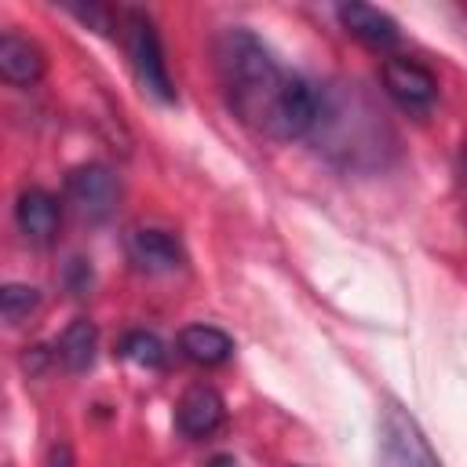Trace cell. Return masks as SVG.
I'll list each match as a JSON object with an SVG mask.
<instances>
[{
  "label": "cell",
  "mask_w": 467,
  "mask_h": 467,
  "mask_svg": "<svg viewBox=\"0 0 467 467\" xmlns=\"http://www.w3.org/2000/svg\"><path fill=\"white\" fill-rule=\"evenodd\" d=\"M379 80H383V91L409 113H427L438 99V80L434 73L416 62V58H405V55H394L383 62L379 69Z\"/></svg>",
  "instance_id": "cell-5"
},
{
  "label": "cell",
  "mask_w": 467,
  "mask_h": 467,
  "mask_svg": "<svg viewBox=\"0 0 467 467\" xmlns=\"http://www.w3.org/2000/svg\"><path fill=\"white\" fill-rule=\"evenodd\" d=\"M463 186H467V150H463Z\"/></svg>",
  "instance_id": "cell-19"
},
{
  "label": "cell",
  "mask_w": 467,
  "mask_h": 467,
  "mask_svg": "<svg viewBox=\"0 0 467 467\" xmlns=\"http://www.w3.org/2000/svg\"><path fill=\"white\" fill-rule=\"evenodd\" d=\"M0 77L15 88L36 84L44 77V51L18 33H4L0 36Z\"/></svg>",
  "instance_id": "cell-10"
},
{
  "label": "cell",
  "mask_w": 467,
  "mask_h": 467,
  "mask_svg": "<svg viewBox=\"0 0 467 467\" xmlns=\"http://www.w3.org/2000/svg\"><path fill=\"white\" fill-rule=\"evenodd\" d=\"M120 358L131 361V365H139V368H161L168 361V350H164V343L153 332L135 328V332H128L120 339Z\"/></svg>",
  "instance_id": "cell-13"
},
{
  "label": "cell",
  "mask_w": 467,
  "mask_h": 467,
  "mask_svg": "<svg viewBox=\"0 0 467 467\" xmlns=\"http://www.w3.org/2000/svg\"><path fill=\"white\" fill-rule=\"evenodd\" d=\"M95 350H99V328L88 321V317H73L66 325V332L58 336L55 343V354L62 361L66 372H88L95 365Z\"/></svg>",
  "instance_id": "cell-12"
},
{
  "label": "cell",
  "mask_w": 467,
  "mask_h": 467,
  "mask_svg": "<svg viewBox=\"0 0 467 467\" xmlns=\"http://www.w3.org/2000/svg\"><path fill=\"white\" fill-rule=\"evenodd\" d=\"M208 467H241V463H237L234 456H212V460H208Z\"/></svg>",
  "instance_id": "cell-18"
},
{
  "label": "cell",
  "mask_w": 467,
  "mask_h": 467,
  "mask_svg": "<svg viewBox=\"0 0 467 467\" xmlns=\"http://www.w3.org/2000/svg\"><path fill=\"white\" fill-rule=\"evenodd\" d=\"M44 467H73V449L66 441H55L44 456Z\"/></svg>",
  "instance_id": "cell-17"
},
{
  "label": "cell",
  "mask_w": 467,
  "mask_h": 467,
  "mask_svg": "<svg viewBox=\"0 0 467 467\" xmlns=\"http://www.w3.org/2000/svg\"><path fill=\"white\" fill-rule=\"evenodd\" d=\"M62 193H66V204L88 219V223H102L113 215L117 208V197H120V186H117V175L106 168V164H77L66 182H62Z\"/></svg>",
  "instance_id": "cell-4"
},
{
  "label": "cell",
  "mask_w": 467,
  "mask_h": 467,
  "mask_svg": "<svg viewBox=\"0 0 467 467\" xmlns=\"http://www.w3.org/2000/svg\"><path fill=\"white\" fill-rule=\"evenodd\" d=\"M223 420H226V405H223L219 390L208 387V383H193L175 405V427L190 441H201V438L215 434L223 427Z\"/></svg>",
  "instance_id": "cell-6"
},
{
  "label": "cell",
  "mask_w": 467,
  "mask_h": 467,
  "mask_svg": "<svg viewBox=\"0 0 467 467\" xmlns=\"http://www.w3.org/2000/svg\"><path fill=\"white\" fill-rule=\"evenodd\" d=\"M120 36H124L128 62H131L135 80L142 84V91L153 95L157 102H175V84H171V73H168L164 47H161L153 18L146 11H139V7L124 11L120 15Z\"/></svg>",
  "instance_id": "cell-2"
},
{
  "label": "cell",
  "mask_w": 467,
  "mask_h": 467,
  "mask_svg": "<svg viewBox=\"0 0 467 467\" xmlns=\"http://www.w3.org/2000/svg\"><path fill=\"white\" fill-rule=\"evenodd\" d=\"M62 281H66V288H69L73 296H84V292L91 288V266H88L84 259H69Z\"/></svg>",
  "instance_id": "cell-15"
},
{
  "label": "cell",
  "mask_w": 467,
  "mask_h": 467,
  "mask_svg": "<svg viewBox=\"0 0 467 467\" xmlns=\"http://www.w3.org/2000/svg\"><path fill=\"white\" fill-rule=\"evenodd\" d=\"M336 18L350 36H358L368 47H394L398 44V22L372 4H339Z\"/></svg>",
  "instance_id": "cell-9"
},
{
  "label": "cell",
  "mask_w": 467,
  "mask_h": 467,
  "mask_svg": "<svg viewBox=\"0 0 467 467\" xmlns=\"http://www.w3.org/2000/svg\"><path fill=\"white\" fill-rule=\"evenodd\" d=\"M379 467H441L420 423L394 401L379 420Z\"/></svg>",
  "instance_id": "cell-3"
},
{
  "label": "cell",
  "mask_w": 467,
  "mask_h": 467,
  "mask_svg": "<svg viewBox=\"0 0 467 467\" xmlns=\"http://www.w3.org/2000/svg\"><path fill=\"white\" fill-rule=\"evenodd\" d=\"M128 259L142 270V274H171L186 263V252L179 244V237H171L168 230L157 226H139L128 234Z\"/></svg>",
  "instance_id": "cell-7"
},
{
  "label": "cell",
  "mask_w": 467,
  "mask_h": 467,
  "mask_svg": "<svg viewBox=\"0 0 467 467\" xmlns=\"http://www.w3.org/2000/svg\"><path fill=\"white\" fill-rule=\"evenodd\" d=\"M15 223L22 230L26 241L33 244H51L55 234H58V223H62V208H58V197H51L47 190L40 186H29L18 193L15 201Z\"/></svg>",
  "instance_id": "cell-8"
},
{
  "label": "cell",
  "mask_w": 467,
  "mask_h": 467,
  "mask_svg": "<svg viewBox=\"0 0 467 467\" xmlns=\"http://www.w3.org/2000/svg\"><path fill=\"white\" fill-rule=\"evenodd\" d=\"M36 306H40V292L33 285L11 281V285L0 288V314H4L7 325H22Z\"/></svg>",
  "instance_id": "cell-14"
},
{
  "label": "cell",
  "mask_w": 467,
  "mask_h": 467,
  "mask_svg": "<svg viewBox=\"0 0 467 467\" xmlns=\"http://www.w3.org/2000/svg\"><path fill=\"white\" fill-rule=\"evenodd\" d=\"M215 69L234 117L266 139L292 142L310 135L321 120L314 88L303 77L285 73L252 29L234 26L215 40Z\"/></svg>",
  "instance_id": "cell-1"
},
{
  "label": "cell",
  "mask_w": 467,
  "mask_h": 467,
  "mask_svg": "<svg viewBox=\"0 0 467 467\" xmlns=\"http://www.w3.org/2000/svg\"><path fill=\"white\" fill-rule=\"evenodd\" d=\"M66 11H69V15H77L80 22H88V26H95L99 33H113V22H109V11H106V7H95V4H88V7H77V4H66Z\"/></svg>",
  "instance_id": "cell-16"
},
{
  "label": "cell",
  "mask_w": 467,
  "mask_h": 467,
  "mask_svg": "<svg viewBox=\"0 0 467 467\" xmlns=\"http://www.w3.org/2000/svg\"><path fill=\"white\" fill-rule=\"evenodd\" d=\"M179 354L193 365H204V368H215V365H226L230 354H234V339L215 328V325H186L179 332Z\"/></svg>",
  "instance_id": "cell-11"
}]
</instances>
